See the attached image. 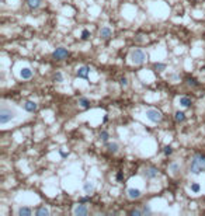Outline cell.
Wrapping results in <instances>:
<instances>
[{
  "label": "cell",
  "mask_w": 205,
  "mask_h": 216,
  "mask_svg": "<svg viewBox=\"0 0 205 216\" xmlns=\"http://www.w3.org/2000/svg\"><path fill=\"white\" fill-rule=\"evenodd\" d=\"M190 171L193 174H199L205 171V154L202 153H195L191 157V164H190Z\"/></svg>",
  "instance_id": "6da1fadb"
},
{
  "label": "cell",
  "mask_w": 205,
  "mask_h": 216,
  "mask_svg": "<svg viewBox=\"0 0 205 216\" xmlns=\"http://www.w3.org/2000/svg\"><path fill=\"white\" fill-rule=\"evenodd\" d=\"M16 117V111L11 108H8L6 105V103L2 104V109H0V123L2 125H6L7 122H10L11 119H14Z\"/></svg>",
  "instance_id": "7a4b0ae2"
},
{
  "label": "cell",
  "mask_w": 205,
  "mask_h": 216,
  "mask_svg": "<svg viewBox=\"0 0 205 216\" xmlns=\"http://www.w3.org/2000/svg\"><path fill=\"white\" fill-rule=\"evenodd\" d=\"M129 59H131V63L134 65H142L148 59V55L142 49H134L129 55Z\"/></svg>",
  "instance_id": "3957f363"
},
{
  "label": "cell",
  "mask_w": 205,
  "mask_h": 216,
  "mask_svg": "<svg viewBox=\"0 0 205 216\" xmlns=\"http://www.w3.org/2000/svg\"><path fill=\"white\" fill-rule=\"evenodd\" d=\"M146 118H148L150 122L157 123L162 121V112L154 109V108H149V109H146Z\"/></svg>",
  "instance_id": "277c9868"
},
{
  "label": "cell",
  "mask_w": 205,
  "mask_h": 216,
  "mask_svg": "<svg viewBox=\"0 0 205 216\" xmlns=\"http://www.w3.org/2000/svg\"><path fill=\"white\" fill-rule=\"evenodd\" d=\"M67 56H69V50L66 49V48H56L55 50L52 52V58L56 59V60H63V59H66Z\"/></svg>",
  "instance_id": "5b68a950"
},
{
  "label": "cell",
  "mask_w": 205,
  "mask_h": 216,
  "mask_svg": "<svg viewBox=\"0 0 205 216\" xmlns=\"http://www.w3.org/2000/svg\"><path fill=\"white\" fill-rule=\"evenodd\" d=\"M73 213H75V215H79V216H84V215L89 213V208H87L86 205H83V204H79V205H76L75 206Z\"/></svg>",
  "instance_id": "8992f818"
},
{
  "label": "cell",
  "mask_w": 205,
  "mask_h": 216,
  "mask_svg": "<svg viewBox=\"0 0 205 216\" xmlns=\"http://www.w3.org/2000/svg\"><path fill=\"white\" fill-rule=\"evenodd\" d=\"M126 194H128V196L131 199H138L142 196V191L138 190V188H128V190H126Z\"/></svg>",
  "instance_id": "52a82bcc"
},
{
  "label": "cell",
  "mask_w": 205,
  "mask_h": 216,
  "mask_svg": "<svg viewBox=\"0 0 205 216\" xmlns=\"http://www.w3.org/2000/svg\"><path fill=\"white\" fill-rule=\"evenodd\" d=\"M143 174H145L146 178H150L152 180V178H156V177L159 175V170H157L156 167H148Z\"/></svg>",
  "instance_id": "ba28073f"
},
{
  "label": "cell",
  "mask_w": 205,
  "mask_h": 216,
  "mask_svg": "<svg viewBox=\"0 0 205 216\" xmlns=\"http://www.w3.org/2000/svg\"><path fill=\"white\" fill-rule=\"evenodd\" d=\"M89 73H90V67L89 66H80L76 72L77 77H81V79H87L89 77Z\"/></svg>",
  "instance_id": "9c48e42d"
},
{
  "label": "cell",
  "mask_w": 205,
  "mask_h": 216,
  "mask_svg": "<svg viewBox=\"0 0 205 216\" xmlns=\"http://www.w3.org/2000/svg\"><path fill=\"white\" fill-rule=\"evenodd\" d=\"M34 74V72L30 69V67H22L21 70H20V77L24 79V80H28V79H31Z\"/></svg>",
  "instance_id": "30bf717a"
},
{
  "label": "cell",
  "mask_w": 205,
  "mask_h": 216,
  "mask_svg": "<svg viewBox=\"0 0 205 216\" xmlns=\"http://www.w3.org/2000/svg\"><path fill=\"white\" fill-rule=\"evenodd\" d=\"M24 109L28 112H35L38 109V104L35 101H25L24 103Z\"/></svg>",
  "instance_id": "8fae6325"
},
{
  "label": "cell",
  "mask_w": 205,
  "mask_h": 216,
  "mask_svg": "<svg viewBox=\"0 0 205 216\" xmlns=\"http://www.w3.org/2000/svg\"><path fill=\"white\" fill-rule=\"evenodd\" d=\"M112 36V31H111V28H108V27H103L100 30V38L101 39H108V38H111Z\"/></svg>",
  "instance_id": "7c38bea8"
},
{
  "label": "cell",
  "mask_w": 205,
  "mask_h": 216,
  "mask_svg": "<svg viewBox=\"0 0 205 216\" xmlns=\"http://www.w3.org/2000/svg\"><path fill=\"white\" fill-rule=\"evenodd\" d=\"M105 146H107V150H108V153H112V154H115L118 151V149H120V146H118L117 142H108Z\"/></svg>",
  "instance_id": "4fadbf2b"
},
{
  "label": "cell",
  "mask_w": 205,
  "mask_h": 216,
  "mask_svg": "<svg viewBox=\"0 0 205 216\" xmlns=\"http://www.w3.org/2000/svg\"><path fill=\"white\" fill-rule=\"evenodd\" d=\"M83 190H84V192H86L87 195H90V194H91L93 191H94V184H93V182H90V181L84 182Z\"/></svg>",
  "instance_id": "5bb4252c"
},
{
  "label": "cell",
  "mask_w": 205,
  "mask_h": 216,
  "mask_svg": "<svg viewBox=\"0 0 205 216\" xmlns=\"http://www.w3.org/2000/svg\"><path fill=\"white\" fill-rule=\"evenodd\" d=\"M178 103H180V105L181 107H184V108H188V107L191 105V98H188V97H180V100H178Z\"/></svg>",
  "instance_id": "9a60e30c"
},
{
  "label": "cell",
  "mask_w": 205,
  "mask_h": 216,
  "mask_svg": "<svg viewBox=\"0 0 205 216\" xmlns=\"http://www.w3.org/2000/svg\"><path fill=\"white\" fill-rule=\"evenodd\" d=\"M17 213H18V216H31L32 215V210L30 208H20L17 210Z\"/></svg>",
  "instance_id": "2e32d148"
},
{
  "label": "cell",
  "mask_w": 205,
  "mask_h": 216,
  "mask_svg": "<svg viewBox=\"0 0 205 216\" xmlns=\"http://www.w3.org/2000/svg\"><path fill=\"white\" fill-rule=\"evenodd\" d=\"M35 215L37 216H48V215H49V209L45 208V206H39L38 209H37Z\"/></svg>",
  "instance_id": "e0dca14e"
},
{
  "label": "cell",
  "mask_w": 205,
  "mask_h": 216,
  "mask_svg": "<svg viewBox=\"0 0 205 216\" xmlns=\"http://www.w3.org/2000/svg\"><path fill=\"white\" fill-rule=\"evenodd\" d=\"M77 104L81 107V108H90V101L87 100L86 97H81V98H79V101H77Z\"/></svg>",
  "instance_id": "ac0fdd59"
},
{
  "label": "cell",
  "mask_w": 205,
  "mask_h": 216,
  "mask_svg": "<svg viewBox=\"0 0 205 216\" xmlns=\"http://www.w3.org/2000/svg\"><path fill=\"white\" fill-rule=\"evenodd\" d=\"M174 119H176V122H184L185 121V114L183 111H177L176 114H174Z\"/></svg>",
  "instance_id": "d6986e66"
},
{
  "label": "cell",
  "mask_w": 205,
  "mask_h": 216,
  "mask_svg": "<svg viewBox=\"0 0 205 216\" xmlns=\"http://www.w3.org/2000/svg\"><path fill=\"white\" fill-rule=\"evenodd\" d=\"M168 171H171V174H177L180 171V164L178 163H171L168 166Z\"/></svg>",
  "instance_id": "ffe728a7"
},
{
  "label": "cell",
  "mask_w": 205,
  "mask_h": 216,
  "mask_svg": "<svg viewBox=\"0 0 205 216\" xmlns=\"http://www.w3.org/2000/svg\"><path fill=\"white\" fill-rule=\"evenodd\" d=\"M27 4L31 8H38L41 6V0H27Z\"/></svg>",
  "instance_id": "44dd1931"
},
{
  "label": "cell",
  "mask_w": 205,
  "mask_h": 216,
  "mask_svg": "<svg viewBox=\"0 0 205 216\" xmlns=\"http://www.w3.org/2000/svg\"><path fill=\"white\" fill-rule=\"evenodd\" d=\"M187 84L188 86H191V87H198L199 86V83L197 81V79H194V77H187Z\"/></svg>",
  "instance_id": "7402d4cb"
},
{
  "label": "cell",
  "mask_w": 205,
  "mask_h": 216,
  "mask_svg": "<svg viewBox=\"0 0 205 216\" xmlns=\"http://www.w3.org/2000/svg\"><path fill=\"white\" fill-rule=\"evenodd\" d=\"M98 137H100L103 142H108V137H110V133L107 131H101L100 135H98Z\"/></svg>",
  "instance_id": "603a6c76"
},
{
  "label": "cell",
  "mask_w": 205,
  "mask_h": 216,
  "mask_svg": "<svg viewBox=\"0 0 205 216\" xmlns=\"http://www.w3.org/2000/svg\"><path fill=\"white\" fill-rule=\"evenodd\" d=\"M191 191H193L194 194H198L199 191H201V187H199L198 182H193V184H191Z\"/></svg>",
  "instance_id": "cb8c5ba5"
},
{
  "label": "cell",
  "mask_w": 205,
  "mask_h": 216,
  "mask_svg": "<svg viewBox=\"0 0 205 216\" xmlns=\"http://www.w3.org/2000/svg\"><path fill=\"white\" fill-rule=\"evenodd\" d=\"M53 81H56V83H62V81H63V76H62V73H55V74H53Z\"/></svg>",
  "instance_id": "d4e9b609"
},
{
  "label": "cell",
  "mask_w": 205,
  "mask_h": 216,
  "mask_svg": "<svg viewBox=\"0 0 205 216\" xmlns=\"http://www.w3.org/2000/svg\"><path fill=\"white\" fill-rule=\"evenodd\" d=\"M163 153H164V156H171V154H173V147H171V146H164Z\"/></svg>",
  "instance_id": "484cf974"
},
{
  "label": "cell",
  "mask_w": 205,
  "mask_h": 216,
  "mask_svg": "<svg viewBox=\"0 0 205 216\" xmlns=\"http://www.w3.org/2000/svg\"><path fill=\"white\" fill-rule=\"evenodd\" d=\"M154 69H156L157 72H163V70H166V65L164 63H154Z\"/></svg>",
  "instance_id": "4316f807"
},
{
  "label": "cell",
  "mask_w": 205,
  "mask_h": 216,
  "mask_svg": "<svg viewBox=\"0 0 205 216\" xmlns=\"http://www.w3.org/2000/svg\"><path fill=\"white\" fill-rule=\"evenodd\" d=\"M129 215H132V216H140V215H143V210H140V209H132L131 212H129Z\"/></svg>",
  "instance_id": "83f0119b"
},
{
  "label": "cell",
  "mask_w": 205,
  "mask_h": 216,
  "mask_svg": "<svg viewBox=\"0 0 205 216\" xmlns=\"http://www.w3.org/2000/svg\"><path fill=\"white\" fill-rule=\"evenodd\" d=\"M89 38H90V31H87V30L81 31V39H83V41H86V39H89Z\"/></svg>",
  "instance_id": "f1b7e54d"
},
{
  "label": "cell",
  "mask_w": 205,
  "mask_h": 216,
  "mask_svg": "<svg viewBox=\"0 0 205 216\" xmlns=\"http://www.w3.org/2000/svg\"><path fill=\"white\" fill-rule=\"evenodd\" d=\"M142 210H143V215H145V213H146V215H149V213L152 212V209H150V208L148 206V205H145V206L142 208Z\"/></svg>",
  "instance_id": "f546056e"
},
{
  "label": "cell",
  "mask_w": 205,
  "mask_h": 216,
  "mask_svg": "<svg viewBox=\"0 0 205 216\" xmlns=\"http://www.w3.org/2000/svg\"><path fill=\"white\" fill-rule=\"evenodd\" d=\"M120 83H121V86H124V87H126V86H128V80H126L125 77H122V79H121V80H120Z\"/></svg>",
  "instance_id": "4dcf8cb0"
},
{
  "label": "cell",
  "mask_w": 205,
  "mask_h": 216,
  "mask_svg": "<svg viewBox=\"0 0 205 216\" xmlns=\"http://www.w3.org/2000/svg\"><path fill=\"white\" fill-rule=\"evenodd\" d=\"M170 80H173V81H180V76H177V74H170Z\"/></svg>",
  "instance_id": "1f68e13d"
},
{
  "label": "cell",
  "mask_w": 205,
  "mask_h": 216,
  "mask_svg": "<svg viewBox=\"0 0 205 216\" xmlns=\"http://www.w3.org/2000/svg\"><path fill=\"white\" fill-rule=\"evenodd\" d=\"M117 180H118V181H122V180H124V174L121 173V171H118V173H117Z\"/></svg>",
  "instance_id": "d6a6232c"
},
{
  "label": "cell",
  "mask_w": 205,
  "mask_h": 216,
  "mask_svg": "<svg viewBox=\"0 0 205 216\" xmlns=\"http://www.w3.org/2000/svg\"><path fill=\"white\" fill-rule=\"evenodd\" d=\"M80 201H81V202H87V201H89V196H84V198H81Z\"/></svg>",
  "instance_id": "836d02e7"
},
{
  "label": "cell",
  "mask_w": 205,
  "mask_h": 216,
  "mask_svg": "<svg viewBox=\"0 0 205 216\" xmlns=\"http://www.w3.org/2000/svg\"><path fill=\"white\" fill-rule=\"evenodd\" d=\"M202 70H204V72H205V66H204V67H202Z\"/></svg>",
  "instance_id": "e575fe53"
}]
</instances>
